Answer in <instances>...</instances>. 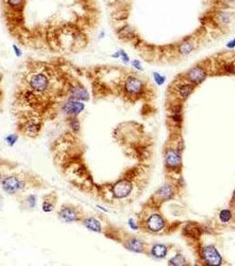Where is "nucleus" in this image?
Masks as SVG:
<instances>
[{
  "label": "nucleus",
  "instance_id": "obj_1",
  "mask_svg": "<svg viewBox=\"0 0 235 266\" xmlns=\"http://www.w3.org/2000/svg\"><path fill=\"white\" fill-rule=\"evenodd\" d=\"M82 213L79 211L77 207L72 205H65L62 206L59 212H58V218L63 222L72 223L76 222L81 218Z\"/></svg>",
  "mask_w": 235,
  "mask_h": 266
},
{
  "label": "nucleus",
  "instance_id": "obj_2",
  "mask_svg": "<svg viewBox=\"0 0 235 266\" xmlns=\"http://www.w3.org/2000/svg\"><path fill=\"white\" fill-rule=\"evenodd\" d=\"M24 185L25 184L17 177L14 176L6 177L2 181V187L6 193L10 194H16L17 192H19L23 188Z\"/></svg>",
  "mask_w": 235,
  "mask_h": 266
},
{
  "label": "nucleus",
  "instance_id": "obj_3",
  "mask_svg": "<svg viewBox=\"0 0 235 266\" xmlns=\"http://www.w3.org/2000/svg\"><path fill=\"white\" fill-rule=\"evenodd\" d=\"M143 90V83L139 78L129 76L125 82V91L130 95H139Z\"/></svg>",
  "mask_w": 235,
  "mask_h": 266
},
{
  "label": "nucleus",
  "instance_id": "obj_4",
  "mask_svg": "<svg viewBox=\"0 0 235 266\" xmlns=\"http://www.w3.org/2000/svg\"><path fill=\"white\" fill-rule=\"evenodd\" d=\"M132 191V184L126 180H122L114 184L112 192L116 198H125Z\"/></svg>",
  "mask_w": 235,
  "mask_h": 266
},
{
  "label": "nucleus",
  "instance_id": "obj_5",
  "mask_svg": "<svg viewBox=\"0 0 235 266\" xmlns=\"http://www.w3.org/2000/svg\"><path fill=\"white\" fill-rule=\"evenodd\" d=\"M203 258L208 264L216 266L221 264V257L213 247H206L203 249Z\"/></svg>",
  "mask_w": 235,
  "mask_h": 266
},
{
  "label": "nucleus",
  "instance_id": "obj_6",
  "mask_svg": "<svg viewBox=\"0 0 235 266\" xmlns=\"http://www.w3.org/2000/svg\"><path fill=\"white\" fill-rule=\"evenodd\" d=\"M84 109V105L77 100L68 99L63 104L62 110L67 115L76 116Z\"/></svg>",
  "mask_w": 235,
  "mask_h": 266
},
{
  "label": "nucleus",
  "instance_id": "obj_7",
  "mask_svg": "<svg viewBox=\"0 0 235 266\" xmlns=\"http://www.w3.org/2000/svg\"><path fill=\"white\" fill-rule=\"evenodd\" d=\"M69 99L71 100H88V93L82 86L80 85H71L69 89Z\"/></svg>",
  "mask_w": 235,
  "mask_h": 266
},
{
  "label": "nucleus",
  "instance_id": "obj_8",
  "mask_svg": "<svg viewBox=\"0 0 235 266\" xmlns=\"http://www.w3.org/2000/svg\"><path fill=\"white\" fill-rule=\"evenodd\" d=\"M188 79L195 84H198L201 82L206 77V72L201 68V67H195L193 68L188 74H187Z\"/></svg>",
  "mask_w": 235,
  "mask_h": 266
},
{
  "label": "nucleus",
  "instance_id": "obj_9",
  "mask_svg": "<svg viewBox=\"0 0 235 266\" xmlns=\"http://www.w3.org/2000/svg\"><path fill=\"white\" fill-rule=\"evenodd\" d=\"M164 225V223L162 218L158 215H153L148 220V227L154 232L160 231Z\"/></svg>",
  "mask_w": 235,
  "mask_h": 266
},
{
  "label": "nucleus",
  "instance_id": "obj_10",
  "mask_svg": "<svg viewBox=\"0 0 235 266\" xmlns=\"http://www.w3.org/2000/svg\"><path fill=\"white\" fill-rule=\"evenodd\" d=\"M165 161H166V164L169 167L175 168V167H178L180 163V157L175 151L169 150L166 154Z\"/></svg>",
  "mask_w": 235,
  "mask_h": 266
},
{
  "label": "nucleus",
  "instance_id": "obj_11",
  "mask_svg": "<svg viewBox=\"0 0 235 266\" xmlns=\"http://www.w3.org/2000/svg\"><path fill=\"white\" fill-rule=\"evenodd\" d=\"M83 224L88 228V230H90L92 232H101L102 227H101L100 223L98 222V220H96V218H89L85 219L83 221Z\"/></svg>",
  "mask_w": 235,
  "mask_h": 266
},
{
  "label": "nucleus",
  "instance_id": "obj_12",
  "mask_svg": "<svg viewBox=\"0 0 235 266\" xmlns=\"http://www.w3.org/2000/svg\"><path fill=\"white\" fill-rule=\"evenodd\" d=\"M56 202H57L56 197L51 198V195H47L45 198L43 199V205H42L43 210L46 213L51 212L54 209V208H55V203Z\"/></svg>",
  "mask_w": 235,
  "mask_h": 266
},
{
  "label": "nucleus",
  "instance_id": "obj_13",
  "mask_svg": "<svg viewBox=\"0 0 235 266\" xmlns=\"http://www.w3.org/2000/svg\"><path fill=\"white\" fill-rule=\"evenodd\" d=\"M194 90V86L191 84H180L178 87V91L179 92V94L182 96L184 99H187Z\"/></svg>",
  "mask_w": 235,
  "mask_h": 266
},
{
  "label": "nucleus",
  "instance_id": "obj_14",
  "mask_svg": "<svg viewBox=\"0 0 235 266\" xmlns=\"http://www.w3.org/2000/svg\"><path fill=\"white\" fill-rule=\"evenodd\" d=\"M166 252H167V248L163 245H156L152 249L154 256L158 258H162L164 257L166 255Z\"/></svg>",
  "mask_w": 235,
  "mask_h": 266
},
{
  "label": "nucleus",
  "instance_id": "obj_15",
  "mask_svg": "<svg viewBox=\"0 0 235 266\" xmlns=\"http://www.w3.org/2000/svg\"><path fill=\"white\" fill-rule=\"evenodd\" d=\"M142 243L137 240H131L127 243V247L130 250H133L135 252H140L142 251Z\"/></svg>",
  "mask_w": 235,
  "mask_h": 266
},
{
  "label": "nucleus",
  "instance_id": "obj_16",
  "mask_svg": "<svg viewBox=\"0 0 235 266\" xmlns=\"http://www.w3.org/2000/svg\"><path fill=\"white\" fill-rule=\"evenodd\" d=\"M193 44L189 42H184L179 46V51L182 55H187L193 51Z\"/></svg>",
  "mask_w": 235,
  "mask_h": 266
},
{
  "label": "nucleus",
  "instance_id": "obj_17",
  "mask_svg": "<svg viewBox=\"0 0 235 266\" xmlns=\"http://www.w3.org/2000/svg\"><path fill=\"white\" fill-rule=\"evenodd\" d=\"M219 218H220V220L222 222H228V221H230V219L232 218V213L230 212V210L224 209V210H222L220 212Z\"/></svg>",
  "mask_w": 235,
  "mask_h": 266
},
{
  "label": "nucleus",
  "instance_id": "obj_18",
  "mask_svg": "<svg viewBox=\"0 0 235 266\" xmlns=\"http://www.w3.org/2000/svg\"><path fill=\"white\" fill-rule=\"evenodd\" d=\"M159 192H160L161 196L164 199H169L172 196V194H173L172 190H171V188H170L169 186H164V187H163Z\"/></svg>",
  "mask_w": 235,
  "mask_h": 266
},
{
  "label": "nucleus",
  "instance_id": "obj_19",
  "mask_svg": "<svg viewBox=\"0 0 235 266\" xmlns=\"http://www.w3.org/2000/svg\"><path fill=\"white\" fill-rule=\"evenodd\" d=\"M170 263L174 265H183V264H185V260L181 256H176L170 261Z\"/></svg>",
  "mask_w": 235,
  "mask_h": 266
},
{
  "label": "nucleus",
  "instance_id": "obj_20",
  "mask_svg": "<svg viewBox=\"0 0 235 266\" xmlns=\"http://www.w3.org/2000/svg\"><path fill=\"white\" fill-rule=\"evenodd\" d=\"M153 75L154 79H155V81H156V82H157L158 85H162L163 82H165V77L163 76H161L158 73H154Z\"/></svg>",
  "mask_w": 235,
  "mask_h": 266
},
{
  "label": "nucleus",
  "instance_id": "obj_21",
  "mask_svg": "<svg viewBox=\"0 0 235 266\" xmlns=\"http://www.w3.org/2000/svg\"><path fill=\"white\" fill-rule=\"evenodd\" d=\"M35 201H36V199L34 195H29L27 198V205H29V208H34L35 206Z\"/></svg>",
  "mask_w": 235,
  "mask_h": 266
},
{
  "label": "nucleus",
  "instance_id": "obj_22",
  "mask_svg": "<svg viewBox=\"0 0 235 266\" xmlns=\"http://www.w3.org/2000/svg\"><path fill=\"white\" fill-rule=\"evenodd\" d=\"M120 58L122 59V61L124 63H128L129 62V56L128 54L126 53L124 50H120Z\"/></svg>",
  "mask_w": 235,
  "mask_h": 266
},
{
  "label": "nucleus",
  "instance_id": "obj_23",
  "mask_svg": "<svg viewBox=\"0 0 235 266\" xmlns=\"http://www.w3.org/2000/svg\"><path fill=\"white\" fill-rule=\"evenodd\" d=\"M17 139H18V137L16 135H9L8 137H6L5 140L10 145H13L17 141Z\"/></svg>",
  "mask_w": 235,
  "mask_h": 266
},
{
  "label": "nucleus",
  "instance_id": "obj_24",
  "mask_svg": "<svg viewBox=\"0 0 235 266\" xmlns=\"http://www.w3.org/2000/svg\"><path fill=\"white\" fill-rule=\"evenodd\" d=\"M132 65H133V67H134L136 69H138V70H142V64H141V62H140L138 59H134V60H133V61H132Z\"/></svg>",
  "mask_w": 235,
  "mask_h": 266
},
{
  "label": "nucleus",
  "instance_id": "obj_25",
  "mask_svg": "<svg viewBox=\"0 0 235 266\" xmlns=\"http://www.w3.org/2000/svg\"><path fill=\"white\" fill-rule=\"evenodd\" d=\"M13 52H14L15 55H16L17 57H20V56L22 55L21 50H20L16 44H13Z\"/></svg>",
  "mask_w": 235,
  "mask_h": 266
},
{
  "label": "nucleus",
  "instance_id": "obj_26",
  "mask_svg": "<svg viewBox=\"0 0 235 266\" xmlns=\"http://www.w3.org/2000/svg\"><path fill=\"white\" fill-rule=\"evenodd\" d=\"M226 47L228 49H234L235 48V38L232 39L226 44Z\"/></svg>",
  "mask_w": 235,
  "mask_h": 266
},
{
  "label": "nucleus",
  "instance_id": "obj_27",
  "mask_svg": "<svg viewBox=\"0 0 235 266\" xmlns=\"http://www.w3.org/2000/svg\"><path fill=\"white\" fill-rule=\"evenodd\" d=\"M128 224H129V225L131 226V228H132V229H134V230H135V229H137V225H136V224H134V221H133V219H130L129 222H128Z\"/></svg>",
  "mask_w": 235,
  "mask_h": 266
},
{
  "label": "nucleus",
  "instance_id": "obj_28",
  "mask_svg": "<svg viewBox=\"0 0 235 266\" xmlns=\"http://www.w3.org/2000/svg\"><path fill=\"white\" fill-rule=\"evenodd\" d=\"M111 57H113V58H120V51H117L115 53H113L112 55H111Z\"/></svg>",
  "mask_w": 235,
  "mask_h": 266
},
{
  "label": "nucleus",
  "instance_id": "obj_29",
  "mask_svg": "<svg viewBox=\"0 0 235 266\" xmlns=\"http://www.w3.org/2000/svg\"><path fill=\"white\" fill-rule=\"evenodd\" d=\"M3 205H4V199L0 195V208L3 207Z\"/></svg>",
  "mask_w": 235,
  "mask_h": 266
},
{
  "label": "nucleus",
  "instance_id": "obj_30",
  "mask_svg": "<svg viewBox=\"0 0 235 266\" xmlns=\"http://www.w3.org/2000/svg\"><path fill=\"white\" fill-rule=\"evenodd\" d=\"M1 180H2V176L0 174V182H1Z\"/></svg>",
  "mask_w": 235,
  "mask_h": 266
},
{
  "label": "nucleus",
  "instance_id": "obj_31",
  "mask_svg": "<svg viewBox=\"0 0 235 266\" xmlns=\"http://www.w3.org/2000/svg\"><path fill=\"white\" fill-rule=\"evenodd\" d=\"M233 71H234V73H235V67H233Z\"/></svg>",
  "mask_w": 235,
  "mask_h": 266
}]
</instances>
